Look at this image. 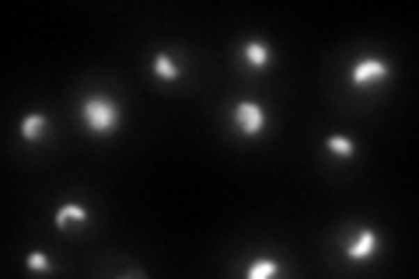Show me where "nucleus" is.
I'll return each mask as SVG.
<instances>
[{
  "label": "nucleus",
  "instance_id": "1a4fd4ad",
  "mask_svg": "<svg viewBox=\"0 0 419 279\" xmlns=\"http://www.w3.org/2000/svg\"><path fill=\"white\" fill-rule=\"evenodd\" d=\"M280 272V265L276 262H269V258H259L252 269H248V279H269V276H276Z\"/></svg>",
  "mask_w": 419,
  "mask_h": 279
},
{
  "label": "nucleus",
  "instance_id": "0eeeda50",
  "mask_svg": "<svg viewBox=\"0 0 419 279\" xmlns=\"http://www.w3.org/2000/svg\"><path fill=\"white\" fill-rule=\"evenodd\" d=\"M46 133V115L42 112H29L25 119H22V136L25 140H39Z\"/></svg>",
  "mask_w": 419,
  "mask_h": 279
},
{
  "label": "nucleus",
  "instance_id": "f03ea898",
  "mask_svg": "<svg viewBox=\"0 0 419 279\" xmlns=\"http://www.w3.org/2000/svg\"><path fill=\"white\" fill-rule=\"evenodd\" d=\"M388 77V63L377 60V56H367V60H356L353 70H349V81L356 88H370V84H381Z\"/></svg>",
  "mask_w": 419,
  "mask_h": 279
},
{
  "label": "nucleus",
  "instance_id": "39448f33",
  "mask_svg": "<svg viewBox=\"0 0 419 279\" xmlns=\"http://www.w3.org/2000/svg\"><path fill=\"white\" fill-rule=\"evenodd\" d=\"M245 63L255 67V70H266V67L273 63V49H269L266 42H248V46H245Z\"/></svg>",
  "mask_w": 419,
  "mask_h": 279
},
{
  "label": "nucleus",
  "instance_id": "20e7f679",
  "mask_svg": "<svg viewBox=\"0 0 419 279\" xmlns=\"http://www.w3.org/2000/svg\"><path fill=\"white\" fill-rule=\"evenodd\" d=\"M377 248H381L377 234L363 227V230H360V234H356V237H353L349 244H346V258H349V262H367V258H370V255H374Z\"/></svg>",
  "mask_w": 419,
  "mask_h": 279
},
{
  "label": "nucleus",
  "instance_id": "6e6552de",
  "mask_svg": "<svg viewBox=\"0 0 419 279\" xmlns=\"http://www.w3.org/2000/svg\"><path fill=\"white\" fill-rule=\"evenodd\" d=\"M154 70H157V77H164V81H175V77L182 74V67H178L168 53H157V56H154Z\"/></svg>",
  "mask_w": 419,
  "mask_h": 279
},
{
  "label": "nucleus",
  "instance_id": "9b49d317",
  "mask_svg": "<svg viewBox=\"0 0 419 279\" xmlns=\"http://www.w3.org/2000/svg\"><path fill=\"white\" fill-rule=\"evenodd\" d=\"M29 269H35V272H46V269H49V258H46L42 251H32V255H29Z\"/></svg>",
  "mask_w": 419,
  "mask_h": 279
},
{
  "label": "nucleus",
  "instance_id": "f257e3e1",
  "mask_svg": "<svg viewBox=\"0 0 419 279\" xmlns=\"http://www.w3.org/2000/svg\"><path fill=\"white\" fill-rule=\"evenodd\" d=\"M84 122H88L91 133L105 136V133L116 129V122H119V109H116L109 98H88V102H84Z\"/></svg>",
  "mask_w": 419,
  "mask_h": 279
},
{
  "label": "nucleus",
  "instance_id": "7ed1b4c3",
  "mask_svg": "<svg viewBox=\"0 0 419 279\" xmlns=\"http://www.w3.org/2000/svg\"><path fill=\"white\" fill-rule=\"evenodd\" d=\"M235 126H238L245 136L262 133V126H266V112H262V105H255V102H238V109H235Z\"/></svg>",
  "mask_w": 419,
  "mask_h": 279
},
{
  "label": "nucleus",
  "instance_id": "9d476101",
  "mask_svg": "<svg viewBox=\"0 0 419 279\" xmlns=\"http://www.w3.org/2000/svg\"><path fill=\"white\" fill-rule=\"evenodd\" d=\"M329 150H332V154H342V157H349V154L356 150V143H353L349 136H329Z\"/></svg>",
  "mask_w": 419,
  "mask_h": 279
},
{
  "label": "nucleus",
  "instance_id": "423d86ee",
  "mask_svg": "<svg viewBox=\"0 0 419 279\" xmlns=\"http://www.w3.org/2000/svg\"><path fill=\"white\" fill-rule=\"evenodd\" d=\"M88 220V213H84V206H77V202H67V206H60V213H56V227H81Z\"/></svg>",
  "mask_w": 419,
  "mask_h": 279
}]
</instances>
